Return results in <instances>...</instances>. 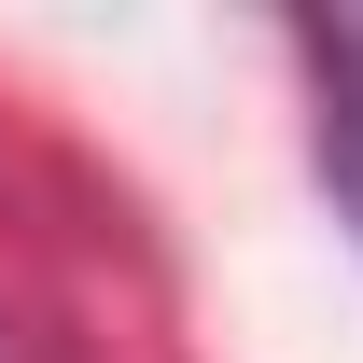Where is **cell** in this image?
Listing matches in <instances>:
<instances>
[{
  "instance_id": "1",
  "label": "cell",
  "mask_w": 363,
  "mask_h": 363,
  "mask_svg": "<svg viewBox=\"0 0 363 363\" xmlns=\"http://www.w3.org/2000/svg\"><path fill=\"white\" fill-rule=\"evenodd\" d=\"M308 70H321V168H335V196L363 210V14H321Z\"/></svg>"
}]
</instances>
